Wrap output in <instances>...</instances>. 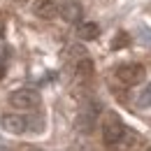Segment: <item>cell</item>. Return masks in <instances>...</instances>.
<instances>
[{
	"instance_id": "6da1fadb",
	"label": "cell",
	"mask_w": 151,
	"mask_h": 151,
	"mask_svg": "<svg viewBox=\"0 0 151 151\" xmlns=\"http://www.w3.org/2000/svg\"><path fill=\"white\" fill-rule=\"evenodd\" d=\"M9 105L23 109V112H30V109H37L40 107V93L33 88H17L9 93Z\"/></svg>"
},
{
	"instance_id": "7a4b0ae2",
	"label": "cell",
	"mask_w": 151,
	"mask_h": 151,
	"mask_svg": "<svg viewBox=\"0 0 151 151\" xmlns=\"http://www.w3.org/2000/svg\"><path fill=\"white\" fill-rule=\"evenodd\" d=\"M114 75H116V79H119L121 84L135 86V84H139V81L144 79V68H142L139 63H121V65L114 70Z\"/></svg>"
},
{
	"instance_id": "3957f363",
	"label": "cell",
	"mask_w": 151,
	"mask_h": 151,
	"mask_svg": "<svg viewBox=\"0 0 151 151\" xmlns=\"http://www.w3.org/2000/svg\"><path fill=\"white\" fill-rule=\"evenodd\" d=\"M98 114H100V107L95 105V102H88V105H84L81 107V112L77 114V121H75V126H77V130L79 132H93L95 128V121H98Z\"/></svg>"
},
{
	"instance_id": "277c9868",
	"label": "cell",
	"mask_w": 151,
	"mask_h": 151,
	"mask_svg": "<svg viewBox=\"0 0 151 151\" xmlns=\"http://www.w3.org/2000/svg\"><path fill=\"white\" fill-rule=\"evenodd\" d=\"M123 128H126V126L119 121L116 114H107V119H105V123H102V139H105V144L114 147V144L119 142V137L123 135Z\"/></svg>"
},
{
	"instance_id": "5b68a950",
	"label": "cell",
	"mask_w": 151,
	"mask_h": 151,
	"mask_svg": "<svg viewBox=\"0 0 151 151\" xmlns=\"http://www.w3.org/2000/svg\"><path fill=\"white\" fill-rule=\"evenodd\" d=\"M0 128L5 132H9V135H23V132L28 130V119L26 116H21V114H2L0 116Z\"/></svg>"
},
{
	"instance_id": "8992f818",
	"label": "cell",
	"mask_w": 151,
	"mask_h": 151,
	"mask_svg": "<svg viewBox=\"0 0 151 151\" xmlns=\"http://www.w3.org/2000/svg\"><path fill=\"white\" fill-rule=\"evenodd\" d=\"M58 14L68 21V23H79L81 17H84V7H81L79 0H65V2L58 7Z\"/></svg>"
},
{
	"instance_id": "52a82bcc",
	"label": "cell",
	"mask_w": 151,
	"mask_h": 151,
	"mask_svg": "<svg viewBox=\"0 0 151 151\" xmlns=\"http://www.w3.org/2000/svg\"><path fill=\"white\" fill-rule=\"evenodd\" d=\"M33 9H35V14H37L40 19H47V21L54 19V17L58 14V5L54 2V0H37Z\"/></svg>"
},
{
	"instance_id": "ba28073f",
	"label": "cell",
	"mask_w": 151,
	"mask_h": 151,
	"mask_svg": "<svg viewBox=\"0 0 151 151\" xmlns=\"http://www.w3.org/2000/svg\"><path fill=\"white\" fill-rule=\"evenodd\" d=\"M139 142V137H137V132L130 130V128H123V135L119 137V142L114 144V149L116 151H130L135 144Z\"/></svg>"
},
{
	"instance_id": "9c48e42d",
	"label": "cell",
	"mask_w": 151,
	"mask_h": 151,
	"mask_svg": "<svg viewBox=\"0 0 151 151\" xmlns=\"http://www.w3.org/2000/svg\"><path fill=\"white\" fill-rule=\"evenodd\" d=\"M77 35H79V40H95L98 35H100V26L98 23H93V21H86V23H79V28H77Z\"/></svg>"
},
{
	"instance_id": "30bf717a",
	"label": "cell",
	"mask_w": 151,
	"mask_h": 151,
	"mask_svg": "<svg viewBox=\"0 0 151 151\" xmlns=\"http://www.w3.org/2000/svg\"><path fill=\"white\" fill-rule=\"evenodd\" d=\"M75 70H77V77H79V79L91 77V75H93V60H91L88 56H81L75 63Z\"/></svg>"
},
{
	"instance_id": "8fae6325",
	"label": "cell",
	"mask_w": 151,
	"mask_h": 151,
	"mask_svg": "<svg viewBox=\"0 0 151 151\" xmlns=\"http://www.w3.org/2000/svg\"><path fill=\"white\" fill-rule=\"evenodd\" d=\"M128 44H130V35H128V33H123V30H121V33H116L114 40H112V49H123V47H128Z\"/></svg>"
},
{
	"instance_id": "7c38bea8",
	"label": "cell",
	"mask_w": 151,
	"mask_h": 151,
	"mask_svg": "<svg viewBox=\"0 0 151 151\" xmlns=\"http://www.w3.org/2000/svg\"><path fill=\"white\" fill-rule=\"evenodd\" d=\"M137 105H139L142 109H149L151 107V84L142 88V93H139V98H137Z\"/></svg>"
},
{
	"instance_id": "4fadbf2b",
	"label": "cell",
	"mask_w": 151,
	"mask_h": 151,
	"mask_svg": "<svg viewBox=\"0 0 151 151\" xmlns=\"http://www.w3.org/2000/svg\"><path fill=\"white\" fill-rule=\"evenodd\" d=\"M139 40L151 47V30H149V28H139Z\"/></svg>"
},
{
	"instance_id": "5bb4252c",
	"label": "cell",
	"mask_w": 151,
	"mask_h": 151,
	"mask_svg": "<svg viewBox=\"0 0 151 151\" xmlns=\"http://www.w3.org/2000/svg\"><path fill=\"white\" fill-rule=\"evenodd\" d=\"M5 77V56L0 54V79Z\"/></svg>"
},
{
	"instance_id": "9a60e30c",
	"label": "cell",
	"mask_w": 151,
	"mask_h": 151,
	"mask_svg": "<svg viewBox=\"0 0 151 151\" xmlns=\"http://www.w3.org/2000/svg\"><path fill=\"white\" fill-rule=\"evenodd\" d=\"M2 35H5V19L0 17V40H2Z\"/></svg>"
},
{
	"instance_id": "2e32d148",
	"label": "cell",
	"mask_w": 151,
	"mask_h": 151,
	"mask_svg": "<svg viewBox=\"0 0 151 151\" xmlns=\"http://www.w3.org/2000/svg\"><path fill=\"white\" fill-rule=\"evenodd\" d=\"M0 151H12V149H9V147H2V144H0Z\"/></svg>"
},
{
	"instance_id": "e0dca14e",
	"label": "cell",
	"mask_w": 151,
	"mask_h": 151,
	"mask_svg": "<svg viewBox=\"0 0 151 151\" xmlns=\"http://www.w3.org/2000/svg\"><path fill=\"white\" fill-rule=\"evenodd\" d=\"M33 151H42V149H33Z\"/></svg>"
},
{
	"instance_id": "ac0fdd59",
	"label": "cell",
	"mask_w": 151,
	"mask_h": 151,
	"mask_svg": "<svg viewBox=\"0 0 151 151\" xmlns=\"http://www.w3.org/2000/svg\"><path fill=\"white\" fill-rule=\"evenodd\" d=\"M147 151H151V147H149V149H147Z\"/></svg>"
}]
</instances>
